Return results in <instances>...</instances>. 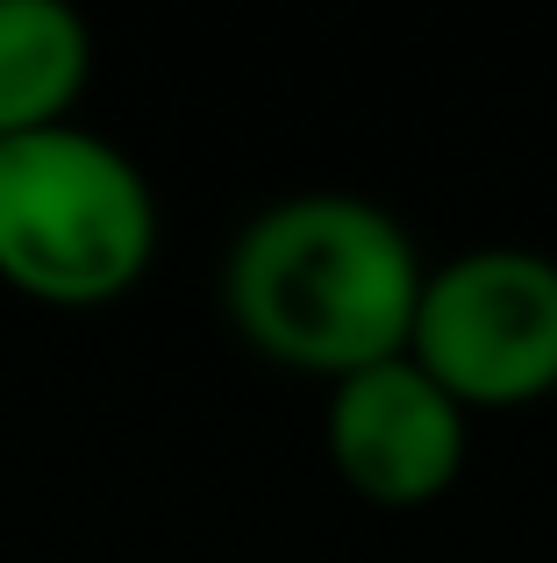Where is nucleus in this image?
<instances>
[{"label": "nucleus", "instance_id": "obj_1", "mask_svg": "<svg viewBox=\"0 0 557 563\" xmlns=\"http://www.w3.org/2000/svg\"><path fill=\"white\" fill-rule=\"evenodd\" d=\"M422 278L429 257L393 207L307 186L243 214L215 286H222L229 329L265 364L336 385L407 350Z\"/></svg>", "mask_w": 557, "mask_h": 563}, {"label": "nucleus", "instance_id": "obj_2", "mask_svg": "<svg viewBox=\"0 0 557 563\" xmlns=\"http://www.w3.org/2000/svg\"><path fill=\"white\" fill-rule=\"evenodd\" d=\"M157 186L79 114L0 143V286L36 307H108L157 257Z\"/></svg>", "mask_w": 557, "mask_h": 563}, {"label": "nucleus", "instance_id": "obj_3", "mask_svg": "<svg viewBox=\"0 0 557 563\" xmlns=\"http://www.w3.org/2000/svg\"><path fill=\"white\" fill-rule=\"evenodd\" d=\"M407 357L465 413L557 393V257L529 243H472L429 264Z\"/></svg>", "mask_w": 557, "mask_h": 563}, {"label": "nucleus", "instance_id": "obj_4", "mask_svg": "<svg viewBox=\"0 0 557 563\" xmlns=\"http://www.w3.org/2000/svg\"><path fill=\"white\" fill-rule=\"evenodd\" d=\"M321 450L336 478L372 507H429L458 485L472 450V413L444 393L415 357H386L329 385Z\"/></svg>", "mask_w": 557, "mask_h": 563}, {"label": "nucleus", "instance_id": "obj_5", "mask_svg": "<svg viewBox=\"0 0 557 563\" xmlns=\"http://www.w3.org/2000/svg\"><path fill=\"white\" fill-rule=\"evenodd\" d=\"M94 79V29L72 0H0V143L72 122Z\"/></svg>", "mask_w": 557, "mask_h": 563}]
</instances>
